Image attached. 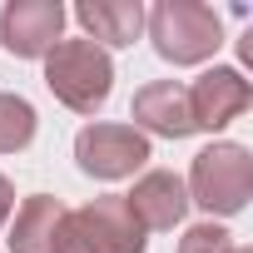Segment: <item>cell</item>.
<instances>
[{
	"instance_id": "obj_1",
	"label": "cell",
	"mask_w": 253,
	"mask_h": 253,
	"mask_svg": "<svg viewBox=\"0 0 253 253\" xmlns=\"http://www.w3.org/2000/svg\"><path fill=\"white\" fill-rule=\"evenodd\" d=\"M144 30L169 65H204L223 45V20L204 0H159L154 10H144Z\"/></svg>"
},
{
	"instance_id": "obj_6",
	"label": "cell",
	"mask_w": 253,
	"mask_h": 253,
	"mask_svg": "<svg viewBox=\"0 0 253 253\" xmlns=\"http://www.w3.org/2000/svg\"><path fill=\"white\" fill-rule=\"evenodd\" d=\"M65 35V5L60 0H10L0 10V45L15 60H45Z\"/></svg>"
},
{
	"instance_id": "obj_4",
	"label": "cell",
	"mask_w": 253,
	"mask_h": 253,
	"mask_svg": "<svg viewBox=\"0 0 253 253\" xmlns=\"http://www.w3.org/2000/svg\"><path fill=\"white\" fill-rule=\"evenodd\" d=\"M144 248H149V238H144L139 218L129 213L124 194H104L65 218L55 253H144Z\"/></svg>"
},
{
	"instance_id": "obj_10",
	"label": "cell",
	"mask_w": 253,
	"mask_h": 253,
	"mask_svg": "<svg viewBox=\"0 0 253 253\" xmlns=\"http://www.w3.org/2000/svg\"><path fill=\"white\" fill-rule=\"evenodd\" d=\"M75 20L84 25V40L99 45L104 55L134 45L144 35V5H139V0H80Z\"/></svg>"
},
{
	"instance_id": "obj_2",
	"label": "cell",
	"mask_w": 253,
	"mask_h": 253,
	"mask_svg": "<svg viewBox=\"0 0 253 253\" xmlns=\"http://www.w3.org/2000/svg\"><path fill=\"white\" fill-rule=\"evenodd\" d=\"M184 189H189V204H199L204 213L233 218L253 199V154L243 144H233V139H218V144L194 154Z\"/></svg>"
},
{
	"instance_id": "obj_8",
	"label": "cell",
	"mask_w": 253,
	"mask_h": 253,
	"mask_svg": "<svg viewBox=\"0 0 253 253\" xmlns=\"http://www.w3.org/2000/svg\"><path fill=\"white\" fill-rule=\"evenodd\" d=\"M124 204H129V213L139 218L144 233H169L189 213V189L174 169H144L134 179V189L124 194Z\"/></svg>"
},
{
	"instance_id": "obj_12",
	"label": "cell",
	"mask_w": 253,
	"mask_h": 253,
	"mask_svg": "<svg viewBox=\"0 0 253 253\" xmlns=\"http://www.w3.org/2000/svg\"><path fill=\"white\" fill-rule=\"evenodd\" d=\"M35 124H40V114H35V104L25 94H5V89H0V154L30 149Z\"/></svg>"
},
{
	"instance_id": "obj_15",
	"label": "cell",
	"mask_w": 253,
	"mask_h": 253,
	"mask_svg": "<svg viewBox=\"0 0 253 253\" xmlns=\"http://www.w3.org/2000/svg\"><path fill=\"white\" fill-rule=\"evenodd\" d=\"M233 253H253V248H238V243H233Z\"/></svg>"
},
{
	"instance_id": "obj_11",
	"label": "cell",
	"mask_w": 253,
	"mask_h": 253,
	"mask_svg": "<svg viewBox=\"0 0 253 253\" xmlns=\"http://www.w3.org/2000/svg\"><path fill=\"white\" fill-rule=\"evenodd\" d=\"M65 218H70V209L55 194H30L10 213V238H5L10 253H55L60 233H65Z\"/></svg>"
},
{
	"instance_id": "obj_9",
	"label": "cell",
	"mask_w": 253,
	"mask_h": 253,
	"mask_svg": "<svg viewBox=\"0 0 253 253\" xmlns=\"http://www.w3.org/2000/svg\"><path fill=\"white\" fill-rule=\"evenodd\" d=\"M129 114H134V129H139L144 139H149V134H159V139H189V134H194L189 89H184L179 80H149L144 89H134Z\"/></svg>"
},
{
	"instance_id": "obj_3",
	"label": "cell",
	"mask_w": 253,
	"mask_h": 253,
	"mask_svg": "<svg viewBox=\"0 0 253 253\" xmlns=\"http://www.w3.org/2000/svg\"><path fill=\"white\" fill-rule=\"evenodd\" d=\"M45 84H50V94L65 109L94 114L109 99V89H114V60L99 45H89L84 35L80 40H60L45 55Z\"/></svg>"
},
{
	"instance_id": "obj_14",
	"label": "cell",
	"mask_w": 253,
	"mask_h": 253,
	"mask_svg": "<svg viewBox=\"0 0 253 253\" xmlns=\"http://www.w3.org/2000/svg\"><path fill=\"white\" fill-rule=\"evenodd\" d=\"M10 213H15V189H10V179L0 174V228L10 223Z\"/></svg>"
},
{
	"instance_id": "obj_7",
	"label": "cell",
	"mask_w": 253,
	"mask_h": 253,
	"mask_svg": "<svg viewBox=\"0 0 253 253\" xmlns=\"http://www.w3.org/2000/svg\"><path fill=\"white\" fill-rule=\"evenodd\" d=\"M189 89V114H194V134L199 129H209V134H218V129H228V124L253 104V84L243 80V70H233V65H213V70H204L194 84H184Z\"/></svg>"
},
{
	"instance_id": "obj_13",
	"label": "cell",
	"mask_w": 253,
	"mask_h": 253,
	"mask_svg": "<svg viewBox=\"0 0 253 253\" xmlns=\"http://www.w3.org/2000/svg\"><path fill=\"white\" fill-rule=\"evenodd\" d=\"M179 253H233V233L223 228V223H194V228H184V238H179Z\"/></svg>"
},
{
	"instance_id": "obj_5",
	"label": "cell",
	"mask_w": 253,
	"mask_h": 253,
	"mask_svg": "<svg viewBox=\"0 0 253 253\" xmlns=\"http://www.w3.org/2000/svg\"><path fill=\"white\" fill-rule=\"evenodd\" d=\"M75 159H80V169L89 179L114 184V179H134L154 159V149H149V139L134 129V124L94 119V124H84V129L75 134Z\"/></svg>"
}]
</instances>
